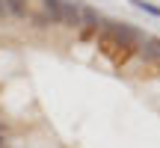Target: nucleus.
<instances>
[{
    "label": "nucleus",
    "mask_w": 160,
    "mask_h": 148,
    "mask_svg": "<svg viewBox=\"0 0 160 148\" xmlns=\"http://www.w3.org/2000/svg\"><path fill=\"white\" fill-rule=\"evenodd\" d=\"M101 42H110L113 47H125V51H131V47H139V42L145 39L142 30H137L133 24L128 21H110V18H101Z\"/></svg>",
    "instance_id": "f257e3e1"
},
{
    "label": "nucleus",
    "mask_w": 160,
    "mask_h": 148,
    "mask_svg": "<svg viewBox=\"0 0 160 148\" xmlns=\"http://www.w3.org/2000/svg\"><path fill=\"white\" fill-rule=\"evenodd\" d=\"M80 27H83L86 39H89L92 33H98V27H101V12H98L95 6H89V3H80Z\"/></svg>",
    "instance_id": "f03ea898"
},
{
    "label": "nucleus",
    "mask_w": 160,
    "mask_h": 148,
    "mask_svg": "<svg viewBox=\"0 0 160 148\" xmlns=\"http://www.w3.org/2000/svg\"><path fill=\"white\" fill-rule=\"evenodd\" d=\"M137 51H139V59L160 65V36H145V39L139 42Z\"/></svg>",
    "instance_id": "7ed1b4c3"
},
{
    "label": "nucleus",
    "mask_w": 160,
    "mask_h": 148,
    "mask_svg": "<svg viewBox=\"0 0 160 148\" xmlns=\"http://www.w3.org/2000/svg\"><path fill=\"white\" fill-rule=\"evenodd\" d=\"M59 24L62 27H80V3L74 0H62V12H59Z\"/></svg>",
    "instance_id": "20e7f679"
},
{
    "label": "nucleus",
    "mask_w": 160,
    "mask_h": 148,
    "mask_svg": "<svg viewBox=\"0 0 160 148\" xmlns=\"http://www.w3.org/2000/svg\"><path fill=\"white\" fill-rule=\"evenodd\" d=\"M3 3H6L9 18H18V21L30 18V3H27V0H3Z\"/></svg>",
    "instance_id": "39448f33"
},
{
    "label": "nucleus",
    "mask_w": 160,
    "mask_h": 148,
    "mask_svg": "<svg viewBox=\"0 0 160 148\" xmlns=\"http://www.w3.org/2000/svg\"><path fill=\"white\" fill-rule=\"evenodd\" d=\"M42 12L51 18V24H59V12H62V0H42Z\"/></svg>",
    "instance_id": "423d86ee"
},
{
    "label": "nucleus",
    "mask_w": 160,
    "mask_h": 148,
    "mask_svg": "<svg viewBox=\"0 0 160 148\" xmlns=\"http://www.w3.org/2000/svg\"><path fill=\"white\" fill-rule=\"evenodd\" d=\"M131 6H137V9H139V12H145V15H154V18H160V6L148 3V0H131Z\"/></svg>",
    "instance_id": "0eeeda50"
},
{
    "label": "nucleus",
    "mask_w": 160,
    "mask_h": 148,
    "mask_svg": "<svg viewBox=\"0 0 160 148\" xmlns=\"http://www.w3.org/2000/svg\"><path fill=\"white\" fill-rule=\"evenodd\" d=\"M33 21H36V27H48V24H51V18H48L45 12H39V15H33Z\"/></svg>",
    "instance_id": "6e6552de"
},
{
    "label": "nucleus",
    "mask_w": 160,
    "mask_h": 148,
    "mask_svg": "<svg viewBox=\"0 0 160 148\" xmlns=\"http://www.w3.org/2000/svg\"><path fill=\"white\" fill-rule=\"evenodd\" d=\"M6 18H9V12H6V3L0 0V21H6Z\"/></svg>",
    "instance_id": "1a4fd4ad"
},
{
    "label": "nucleus",
    "mask_w": 160,
    "mask_h": 148,
    "mask_svg": "<svg viewBox=\"0 0 160 148\" xmlns=\"http://www.w3.org/2000/svg\"><path fill=\"white\" fill-rule=\"evenodd\" d=\"M3 133H6V125H3V121H0V136H3Z\"/></svg>",
    "instance_id": "9d476101"
},
{
    "label": "nucleus",
    "mask_w": 160,
    "mask_h": 148,
    "mask_svg": "<svg viewBox=\"0 0 160 148\" xmlns=\"http://www.w3.org/2000/svg\"><path fill=\"white\" fill-rule=\"evenodd\" d=\"M3 145H6V142H3V136H0V148H3Z\"/></svg>",
    "instance_id": "9b49d317"
},
{
    "label": "nucleus",
    "mask_w": 160,
    "mask_h": 148,
    "mask_svg": "<svg viewBox=\"0 0 160 148\" xmlns=\"http://www.w3.org/2000/svg\"><path fill=\"white\" fill-rule=\"evenodd\" d=\"M3 148H6V145H3Z\"/></svg>",
    "instance_id": "f8f14e48"
}]
</instances>
